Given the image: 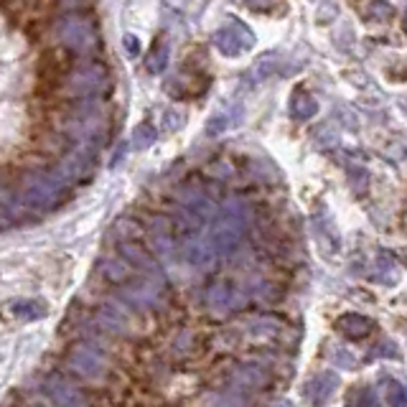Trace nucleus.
I'll return each instance as SVG.
<instances>
[{
  "label": "nucleus",
  "mask_w": 407,
  "mask_h": 407,
  "mask_svg": "<svg viewBox=\"0 0 407 407\" xmlns=\"http://www.w3.org/2000/svg\"><path fill=\"white\" fill-rule=\"evenodd\" d=\"M46 394L59 407H89L87 394L79 387H74L72 382H67L61 374H51L46 380Z\"/></svg>",
  "instance_id": "obj_1"
},
{
  "label": "nucleus",
  "mask_w": 407,
  "mask_h": 407,
  "mask_svg": "<svg viewBox=\"0 0 407 407\" xmlns=\"http://www.w3.org/2000/svg\"><path fill=\"white\" fill-rule=\"evenodd\" d=\"M67 364L72 372H77L79 377H84V380H100L102 374H105V361H102V356L97 354L92 347L72 349Z\"/></svg>",
  "instance_id": "obj_2"
},
{
  "label": "nucleus",
  "mask_w": 407,
  "mask_h": 407,
  "mask_svg": "<svg viewBox=\"0 0 407 407\" xmlns=\"http://www.w3.org/2000/svg\"><path fill=\"white\" fill-rule=\"evenodd\" d=\"M242 234H245V221H242L240 217H224V219H219V224L214 227L212 242L219 252H229V250L237 247Z\"/></svg>",
  "instance_id": "obj_3"
},
{
  "label": "nucleus",
  "mask_w": 407,
  "mask_h": 407,
  "mask_svg": "<svg viewBox=\"0 0 407 407\" xmlns=\"http://www.w3.org/2000/svg\"><path fill=\"white\" fill-rule=\"evenodd\" d=\"M69 67H72L69 51H64V49H51V51H46L41 56V64H39L41 82H44V84H56L53 79L64 77V74L69 72Z\"/></svg>",
  "instance_id": "obj_4"
},
{
  "label": "nucleus",
  "mask_w": 407,
  "mask_h": 407,
  "mask_svg": "<svg viewBox=\"0 0 407 407\" xmlns=\"http://www.w3.org/2000/svg\"><path fill=\"white\" fill-rule=\"evenodd\" d=\"M336 387H339V377L334 372H321L314 380L308 382V402L314 407H323L331 397H334Z\"/></svg>",
  "instance_id": "obj_5"
},
{
  "label": "nucleus",
  "mask_w": 407,
  "mask_h": 407,
  "mask_svg": "<svg viewBox=\"0 0 407 407\" xmlns=\"http://www.w3.org/2000/svg\"><path fill=\"white\" fill-rule=\"evenodd\" d=\"M336 328H339L344 336H349V339H364V336L372 331V321L359 314H347L336 321Z\"/></svg>",
  "instance_id": "obj_6"
},
{
  "label": "nucleus",
  "mask_w": 407,
  "mask_h": 407,
  "mask_svg": "<svg viewBox=\"0 0 407 407\" xmlns=\"http://www.w3.org/2000/svg\"><path fill=\"white\" fill-rule=\"evenodd\" d=\"M247 44H252V34H247L245 28H242L240 36L232 34V31H227V28L217 34V46H219L221 51L227 53V56H237V53H240L242 49L247 46Z\"/></svg>",
  "instance_id": "obj_7"
},
{
  "label": "nucleus",
  "mask_w": 407,
  "mask_h": 407,
  "mask_svg": "<svg viewBox=\"0 0 407 407\" xmlns=\"http://www.w3.org/2000/svg\"><path fill=\"white\" fill-rule=\"evenodd\" d=\"M100 323L105 331H110V334H117V336H125L127 334V316L122 314L120 308H115L112 303L110 306H105L100 311Z\"/></svg>",
  "instance_id": "obj_8"
},
{
  "label": "nucleus",
  "mask_w": 407,
  "mask_h": 407,
  "mask_svg": "<svg viewBox=\"0 0 407 407\" xmlns=\"http://www.w3.org/2000/svg\"><path fill=\"white\" fill-rule=\"evenodd\" d=\"M120 252H122V257H125L127 262L138 265L141 270H146V273H158V265H155L153 257H150V254H148L143 247L133 245V242H125V245L120 247Z\"/></svg>",
  "instance_id": "obj_9"
},
{
  "label": "nucleus",
  "mask_w": 407,
  "mask_h": 407,
  "mask_svg": "<svg viewBox=\"0 0 407 407\" xmlns=\"http://www.w3.org/2000/svg\"><path fill=\"white\" fill-rule=\"evenodd\" d=\"M183 257L196 267L209 265V260H212V247L199 240H191V242H186V247H183Z\"/></svg>",
  "instance_id": "obj_10"
},
{
  "label": "nucleus",
  "mask_w": 407,
  "mask_h": 407,
  "mask_svg": "<svg viewBox=\"0 0 407 407\" xmlns=\"http://www.w3.org/2000/svg\"><path fill=\"white\" fill-rule=\"evenodd\" d=\"M316 110H318V105H316L314 97L306 94V92H298L293 97V102H290V112H293L298 120H308V117H314Z\"/></svg>",
  "instance_id": "obj_11"
},
{
  "label": "nucleus",
  "mask_w": 407,
  "mask_h": 407,
  "mask_svg": "<svg viewBox=\"0 0 407 407\" xmlns=\"http://www.w3.org/2000/svg\"><path fill=\"white\" fill-rule=\"evenodd\" d=\"M209 306L217 308V311H227V308H232V293H229V288L214 285L212 290H209Z\"/></svg>",
  "instance_id": "obj_12"
},
{
  "label": "nucleus",
  "mask_w": 407,
  "mask_h": 407,
  "mask_svg": "<svg viewBox=\"0 0 407 407\" xmlns=\"http://www.w3.org/2000/svg\"><path fill=\"white\" fill-rule=\"evenodd\" d=\"M166 56H168V46L163 44V41H158L153 46V51H150V56H148V69L153 74L163 72V67H166Z\"/></svg>",
  "instance_id": "obj_13"
},
{
  "label": "nucleus",
  "mask_w": 407,
  "mask_h": 407,
  "mask_svg": "<svg viewBox=\"0 0 407 407\" xmlns=\"http://www.w3.org/2000/svg\"><path fill=\"white\" fill-rule=\"evenodd\" d=\"M237 382H242L245 387H257V385L265 382V374L257 367H242L240 372H237Z\"/></svg>",
  "instance_id": "obj_14"
},
{
  "label": "nucleus",
  "mask_w": 407,
  "mask_h": 407,
  "mask_svg": "<svg viewBox=\"0 0 407 407\" xmlns=\"http://www.w3.org/2000/svg\"><path fill=\"white\" fill-rule=\"evenodd\" d=\"M387 400L392 407H407V387L405 385H400V382H389Z\"/></svg>",
  "instance_id": "obj_15"
},
{
  "label": "nucleus",
  "mask_w": 407,
  "mask_h": 407,
  "mask_svg": "<svg viewBox=\"0 0 407 407\" xmlns=\"http://www.w3.org/2000/svg\"><path fill=\"white\" fill-rule=\"evenodd\" d=\"M105 275L110 278V280L122 283V280H125V275H127V262H122V260H107L105 262Z\"/></svg>",
  "instance_id": "obj_16"
},
{
  "label": "nucleus",
  "mask_w": 407,
  "mask_h": 407,
  "mask_svg": "<svg viewBox=\"0 0 407 407\" xmlns=\"http://www.w3.org/2000/svg\"><path fill=\"white\" fill-rule=\"evenodd\" d=\"M153 138H155V130L146 122V125H141L138 130H135V148L150 146V143H153Z\"/></svg>",
  "instance_id": "obj_17"
},
{
  "label": "nucleus",
  "mask_w": 407,
  "mask_h": 407,
  "mask_svg": "<svg viewBox=\"0 0 407 407\" xmlns=\"http://www.w3.org/2000/svg\"><path fill=\"white\" fill-rule=\"evenodd\" d=\"M331 361H334L336 367H354L356 361H354V356H347V354H341V349L339 347H331Z\"/></svg>",
  "instance_id": "obj_18"
},
{
  "label": "nucleus",
  "mask_w": 407,
  "mask_h": 407,
  "mask_svg": "<svg viewBox=\"0 0 407 407\" xmlns=\"http://www.w3.org/2000/svg\"><path fill=\"white\" fill-rule=\"evenodd\" d=\"M369 13L377 15V18H387L392 13V8L385 3V0H369Z\"/></svg>",
  "instance_id": "obj_19"
},
{
  "label": "nucleus",
  "mask_w": 407,
  "mask_h": 407,
  "mask_svg": "<svg viewBox=\"0 0 407 407\" xmlns=\"http://www.w3.org/2000/svg\"><path fill=\"white\" fill-rule=\"evenodd\" d=\"M270 3H273V0H247L250 8H267Z\"/></svg>",
  "instance_id": "obj_20"
},
{
  "label": "nucleus",
  "mask_w": 407,
  "mask_h": 407,
  "mask_svg": "<svg viewBox=\"0 0 407 407\" xmlns=\"http://www.w3.org/2000/svg\"><path fill=\"white\" fill-rule=\"evenodd\" d=\"M405 28H407V18H405Z\"/></svg>",
  "instance_id": "obj_21"
}]
</instances>
